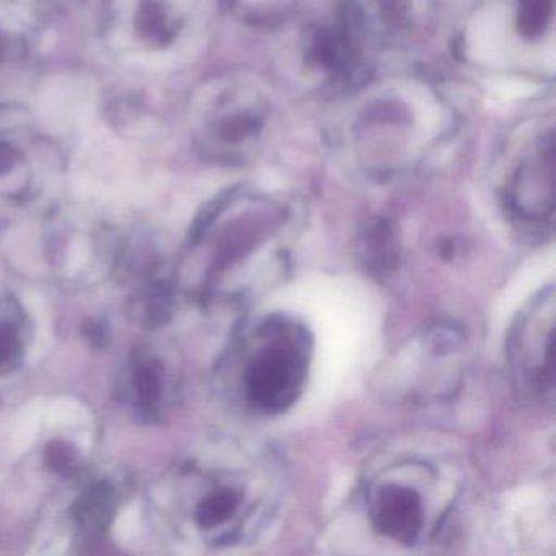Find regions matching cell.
<instances>
[{
    "label": "cell",
    "instance_id": "3",
    "mask_svg": "<svg viewBox=\"0 0 556 556\" xmlns=\"http://www.w3.org/2000/svg\"><path fill=\"white\" fill-rule=\"evenodd\" d=\"M367 509L374 529L402 545L419 542L428 522V506L418 484L395 475L376 481L367 494Z\"/></svg>",
    "mask_w": 556,
    "mask_h": 556
},
{
    "label": "cell",
    "instance_id": "10",
    "mask_svg": "<svg viewBox=\"0 0 556 556\" xmlns=\"http://www.w3.org/2000/svg\"><path fill=\"white\" fill-rule=\"evenodd\" d=\"M21 343H18L17 331L11 325L0 327V364L14 359Z\"/></svg>",
    "mask_w": 556,
    "mask_h": 556
},
{
    "label": "cell",
    "instance_id": "6",
    "mask_svg": "<svg viewBox=\"0 0 556 556\" xmlns=\"http://www.w3.org/2000/svg\"><path fill=\"white\" fill-rule=\"evenodd\" d=\"M553 15V0H519L517 27L523 37L533 40L548 27Z\"/></svg>",
    "mask_w": 556,
    "mask_h": 556
},
{
    "label": "cell",
    "instance_id": "5",
    "mask_svg": "<svg viewBox=\"0 0 556 556\" xmlns=\"http://www.w3.org/2000/svg\"><path fill=\"white\" fill-rule=\"evenodd\" d=\"M115 509V493L109 484L102 483L87 491L74 507V516L80 527L90 532L105 530Z\"/></svg>",
    "mask_w": 556,
    "mask_h": 556
},
{
    "label": "cell",
    "instance_id": "7",
    "mask_svg": "<svg viewBox=\"0 0 556 556\" xmlns=\"http://www.w3.org/2000/svg\"><path fill=\"white\" fill-rule=\"evenodd\" d=\"M396 258L393 236L389 229L374 230L367 240L366 260L376 273L389 271Z\"/></svg>",
    "mask_w": 556,
    "mask_h": 556
},
{
    "label": "cell",
    "instance_id": "4",
    "mask_svg": "<svg viewBox=\"0 0 556 556\" xmlns=\"http://www.w3.org/2000/svg\"><path fill=\"white\" fill-rule=\"evenodd\" d=\"M510 207L523 223L545 224L553 216V144L543 146L535 159L517 172Z\"/></svg>",
    "mask_w": 556,
    "mask_h": 556
},
{
    "label": "cell",
    "instance_id": "1",
    "mask_svg": "<svg viewBox=\"0 0 556 556\" xmlns=\"http://www.w3.org/2000/svg\"><path fill=\"white\" fill-rule=\"evenodd\" d=\"M312 338L301 321L268 317L250 331L242 369L247 406L262 415L288 412L308 379Z\"/></svg>",
    "mask_w": 556,
    "mask_h": 556
},
{
    "label": "cell",
    "instance_id": "8",
    "mask_svg": "<svg viewBox=\"0 0 556 556\" xmlns=\"http://www.w3.org/2000/svg\"><path fill=\"white\" fill-rule=\"evenodd\" d=\"M136 392L142 405L154 406L161 399L162 392V374L157 364H144L138 367L135 372Z\"/></svg>",
    "mask_w": 556,
    "mask_h": 556
},
{
    "label": "cell",
    "instance_id": "2",
    "mask_svg": "<svg viewBox=\"0 0 556 556\" xmlns=\"http://www.w3.org/2000/svg\"><path fill=\"white\" fill-rule=\"evenodd\" d=\"M555 291L553 285L533 295L514 321L507 340V364L520 395L553 399L555 390Z\"/></svg>",
    "mask_w": 556,
    "mask_h": 556
},
{
    "label": "cell",
    "instance_id": "9",
    "mask_svg": "<svg viewBox=\"0 0 556 556\" xmlns=\"http://www.w3.org/2000/svg\"><path fill=\"white\" fill-rule=\"evenodd\" d=\"M48 464L61 473H66L71 467H74V452L70 451V445L64 442H54L48 448Z\"/></svg>",
    "mask_w": 556,
    "mask_h": 556
}]
</instances>
